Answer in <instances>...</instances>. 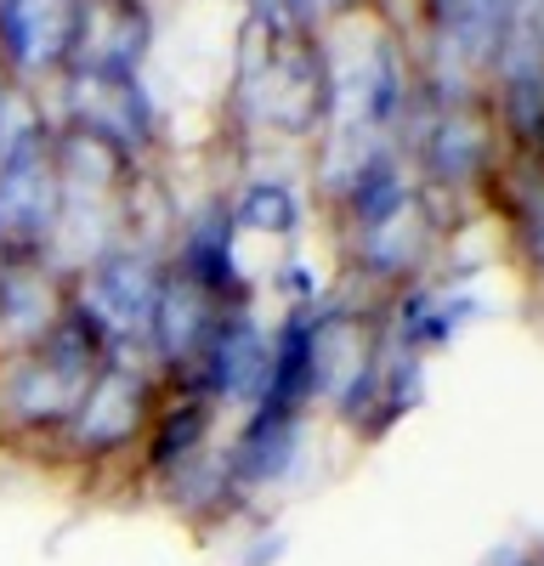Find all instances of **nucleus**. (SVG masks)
<instances>
[{
  "instance_id": "obj_8",
  "label": "nucleus",
  "mask_w": 544,
  "mask_h": 566,
  "mask_svg": "<svg viewBox=\"0 0 544 566\" xmlns=\"http://www.w3.org/2000/svg\"><path fill=\"white\" fill-rule=\"evenodd\" d=\"M266 374H272V323L250 301V306H227L216 317V335H210V346L199 352L193 374L181 386L210 397L221 408V419H239L261 402Z\"/></svg>"
},
{
  "instance_id": "obj_6",
  "label": "nucleus",
  "mask_w": 544,
  "mask_h": 566,
  "mask_svg": "<svg viewBox=\"0 0 544 566\" xmlns=\"http://www.w3.org/2000/svg\"><path fill=\"white\" fill-rule=\"evenodd\" d=\"M63 221V170L52 154V119L29 125L0 154V244L7 255H40Z\"/></svg>"
},
{
  "instance_id": "obj_7",
  "label": "nucleus",
  "mask_w": 544,
  "mask_h": 566,
  "mask_svg": "<svg viewBox=\"0 0 544 566\" xmlns=\"http://www.w3.org/2000/svg\"><path fill=\"white\" fill-rule=\"evenodd\" d=\"M499 148V125L477 97H437L415 136V176L426 193H477L488 187Z\"/></svg>"
},
{
  "instance_id": "obj_16",
  "label": "nucleus",
  "mask_w": 544,
  "mask_h": 566,
  "mask_svg": "<svg viewBox=\"0 0 544 566\" xmlns=\"http://www.w3.org/2000/svg\"><path fill=\"white\" fill-rule=\"evenodd\" d=\"M69 306V277L40 255L0 261V357L40 346Z\"/></svg>"
},
{
  "instance_id": "obj_10",
  "label": "nucleus",
  "mask_w": 544,
  "mask_h": 566,
  "mask_svg": "<svg viewBox=\"0 0 544 566\" xmlns=\"http://www.w3.org/2000/svg\"><path fill=\"white\" fill-rule=\"evenodd\" d=\"M239 244L244 239H239L233 216H227V193H210L165 232V261H170V272L199 283L216 306H250L255 283L239 261Z\"/></svg>"
},
{
  "instance_id": "obj_14",
  "label": "nucleus",
  "mask_w": 544,
  "mask_h": 566,
  "mask_svg": "<svg viewBox=\"0 0 544 566\" xmlns=\"http://www.w3.org/2000/svg\"><path fill=\"white\" fill-rule=\"evenodd\" d=\"M221 312L227 306H216L199 283L170 272V261H165V283H159V301H154V317H148V335H143V357L154 363V374L165 386H181L193 374Z\"/></svg>"
},
{
  "instance_id": "obj_9",
  "label": "nucleus",
  "mask_w": 544,
  "mask_h": 566,
  "mask_svg": "<svg viewBox=\"0 0 544 566\" xmlns=\"http://www.w3.org/2000/svg\"><path fill=\"white\" fill-rule=\"evenodd\" d=\"M85 0H0V80L45 97L74 52Z\"/></svg>"
},
{
  "instance_id": "obj_2",
  "label": "nucleus",
  "mask_w": 544,
  "mask_h": 566,
  "mask_svg": "<svg viewBox=\"0 0 544 566\" xmlns=\"http://www.w3.org/2000/svg\"><path fill=\"white\" fill-rule=\"evenodd\" d=\"M165 397V380L143 352H114L103 368L91 374V386L80 391L69 424L45 442L34 459L69 470L80 482H103V476H130L136 448L148 437V419Z\"/></svg>"
},
{
  "instance_id": "obj_17",
  "label": "nucleus",
  "mask_w": 544,
  "mask_h": 566,
  "mask_svg": "<svg viewBox=\"0 0 544 566\" xmlns=\"http://www.w3.org/2000/svg\"><path fill=\"white\" fill-rule=\"evenodd\" d=\"M154 504H165V515H176L181 527H193V533H221L227 522H239V515L250 510L244 493L233 488V476H227V459H221V442L193 459V464H181L176 476H165L159 488H148Z\"/></svg>"
},
{
  "instance_id": "obj_5",
  "label": "nucleus",
  "mask_w": 544,
  "mask_h": 566,
  "mask_svg": "<svg viewBox=\"0 0 544 566\" xmlns=\"http://www.w3.org/2000/svg\"><path fill=\"white\" fill-rule=\"evenodd\" d=\"M45 119L85 130L119 148L130 165H154L159 154V103L148 97L143 80H108V74H63L52 91H45Z\"/></svg>"
},
{
  "instance_id": "obj_11",
  "label": "nucleus",
  "mask_w": 544,
  "mask_h": 566,
  "mask_svg": "<svg viewBox=\"0 0 544 566\" xmlns=\"http://www.w3.org/2000/svg\"><path fill=\"white\" fill-rule=\"evenodd\" d=\"M154 57V7L148 0H85L69 74H108V80H143Z\"/></svg>"
},
{
  "instance_id": "obj_12",
  "label": "nucleus",
  "mask_w": 544,
  "mask_h": 566,
  "mask_svg": "<svg viewBox=\"0 0 544 566\" xmlns=\"http://www.w3.org/2000/svg\"><path fill=\"white\" fill-rule=\"evenodd\" d=\"M221 442V408L188 386H165L154 419H148V437L136 448V464H130V482L136 488H159L165 476H176L181 464L205 459L210 448Z\"/></svg>"
},
{
  "instance_id": "obj_19",
  "label": "nucleus",
  "mask_w": 544,
  "mask_h": 566,
  "mask_svg": "<svg viewBox=\"0 0 544 566\" xmlns=\"http://www.w3.org/2000/svg\"><path fill=\"white\" fill-rule=\"evenodd\" d=\"M295 29H306V34H324L329 23H341V18H352L363 0H272Z\"/></svg>"
},
{
  "instance_id": "obj_1",
  "label": "nucleus",
  "mask_w": 544,
  "mask_h": 566,
  "mask_svg": "<svg viewBox=\"0 0 544 566\" xmlns=\"http://www.w3.org/2000/svg\"><path fill=\"white\" fill-rule=\"evenodd\" d=\"M329 52L324 40L295 29L272 0L250 7V29L239 45V69L227 85V119L239 136L272 142H312L329 125Z\"/></svg>"
},
{
  "instance_id": "obj_4",
  "label": "nucleus",
  "mask_w": 544,
  "mask_h": 566,
  "mask_svg": "<svg viewBox=\"0 0 544 566\" xmlns=\"http://www.w3.org/2000/svg\"><path fill=\"white\" fill-rule=\"evenodd\" d=\"M159 283H165V250L143 244V239H125L108 255H97L85 272L69 277V306L91 323V335L103 340L108 357L143 352Z\"/></svg>"
},
{
  "instance_id": "obj_13",
  "label": "nucleus",
  "mask_w": 544,
  "mask_h": 566,
  "mask_svg": "<svg viewBox=\"0 0 544 566\" xmlns=\"http://www.w3.org/2000/svg\"><path fill=\"white\" fill-rule=\"evenodd\" d=\"M426 23L442 69L453 74H493L511 52L522 0H426Z\"/></svg>"
},
{
  "instance_id": "obj_21",
  "label": "nucleus",
  "mask_w": 544,
  "mask_h": 566,
  "mask_svg": "<svg viewBox=\"0 0 544 566\" xmlns=\"http://www.w3.org/2000/svg\"><path fill=\"white\" fill-rule=\"evenodd\" d=\"M0 261H7V244H0Z\"/></svg>"
},
{
  "instance_id": "obj_18",
  "label": "nucleus",
  "mask_w": 544,
  "mask_h": 566,
  "mask_svg": "<svg viewBox=\"0 0 544 566\" xmlns=\"http://www.w3.org/2000/svg\"><path fill=\"white\" fill-rule=\"evenodd\" d=\"M227 216H233L239 239L255 232V239H272V244H295V232L306 221V199L284 176H244L233 193H227Z\"/></svg>"
},
{
  "instance_id": "obj_3",
  "label": "nucleus",
  "mask_w": 544,
  "mask_h": 566,
  "mask_svg": "<svg viewBox=\"0 0 544 566\" xmlns=\"http://www.w3.org/2000/svg\"><path fill=\"white\" fill-rule=\"evenodd\" d=\"M103 357H108L103 340L91 335V323L74 306H63L57 328L40 346L0 357V453L34 459L69 424L80 391L103 368Z\"/></svg>"
},
{
  "instance_id": "obj_15",
  "label": "nucleus",
  "mask_w": 544,
  "mask_h": 566,
  "mask_svg": "<svg viewBox=\"0 0 544 566\" xmlns=\"http://www.w3.org/2000/svg\"><path fill=\"white\" fill-rule=\"evenodd\" d=\"M301 437H306V419L266 413V408L239 413V424L221 437L227 476H233V488L244 493L250 510L295 476V464H301Z\"/></svg>"
},
{
  "instance_id": "obj_20",
  "label": "nucleus",
  "mask_w": 544,
  "mask_h": 566,
  "mask_svg": "<svg viewBox=\"0 0 544 566\" xmlns=\"http://www.w3.org/2000/svg\"><path fill=\"white\" fill-rule=\"evenodd\" d=\"M499 566H544V549H522V555H511V560H499Z\"/></svg>"
}]
</instances>
